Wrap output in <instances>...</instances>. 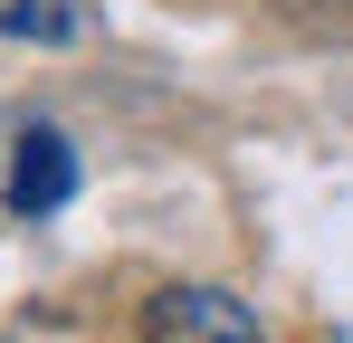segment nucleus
Listing matches in <instances>:
<instances>
[{"mask_svg": "<svg viewBox=\"0 0 353 343\" xmlns=\"http://www.w3.org/2000/svg\"><path fill=\"white\" fill-rule=\"evenodd\" d=\"M143 334H163V343H258V305H239L230 286H163L143 305Z\"/></svg>", "mask_w": 353, "mask_h": 343, "instance_id": "obj_1", "label": "nucleus"}, {"mask_svg": "<svg viewBox=\"0 0 353 343\" xmlns=\"http://www.w3.org/2000/svg\"><path fill=\"white\" fill-rule=\"evenodd\" d=\"M67 191H77V153H67V134L29 124V134L10 143V210H58Z\"/></svg>", "mask_w": 353, "mask_h": 343, "instance_id": "obj_2", "label": "nucleus"}, {"mask_svg": "<svg viewBox=\"0 0 353 343\" xmlns=\"http://www.w3.org/2000/svg\"><path fill=\"white\" fill-rule=\"evenodd\" d=\"M86 29H96L86 0H0V39H19V48H77Z\"/></svg>", "mask_w": 353, "mask_h": 343, "instance_id": "obj_3", "label": "nucleus"}]
</instances>
